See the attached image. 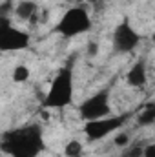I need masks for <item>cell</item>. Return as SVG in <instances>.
<instances>
[{
	"instance_id": "2",
	"label": "cell",
	"mask_w": 155,
	"mask_h": 157,
	"mask_svg": "<svg viewBox=\"0 0 155 157\" xmlns=\"http://www.w3.org/2000/svg\"><path fill=\"white\" fill-rule=\"evenodd\" d=\"M73 101V75L70 68H62L53 78L42 106L44 108H66Z\"/></svg>"
},
{
	"instance_id": "9",
	"label": "cell",
	"mask_w": 155,
	"mask_h": 157,
	"mask_svg": "<svg viewBox=\"0 0 155 157\" xmlns=\"http://www.w3.org/2000/svg\"><path fill=\"white\" fill-rule=\"evenodd\" d=\"M35 11H37V6H35L33 2H29V0L20 2V4L15 7V15H17L18 18H22V20H29V18L35 15Z\"/></svg>"
},
{
	"instance_id": "5",
	"label": "cell",
	"mask_w": 155,
	"mask_h": 157,
	"mask_svg": "<svg viewBox=\"0 0 155 157\" xmlns=\"http://www.w3.org/2000/svg\"><path fill=\"white\" fill-rule=\"evenodd\" d=\"M126 121V115H119V117H104L99 119V121H91V122H86V135L89 141H97V139H102L110 133H113L115 130H119Z\"/></svg>"
},
{
	"instance_id": "4",
	"label": "cell",
	"mask_w": 155,
	"mask_h": 157,
	"mask_svg": "<svg viewBox=\"0 0 155 157\" xmlns=\"http://www.w3.org/2000/svg\"><path fill=\"white\" fill-rule=\"evenodd\" d=\"M110 112H112V108H110V95H108V91H99V93L91 95L80 106V117L86 122L110 117Z\"/></svg>"
},
{
	"instance_id": "8",
	"label": "cell",
	"mask_w": 155,
	"mask_h": 157,
	"mask_svg": "<svg viewBox=\"0 0 155 157\" xmlns=\"http://www.w3.org/2000/svg\"><path fill=\"white\" fill-rule=\"evenodd\" d=\"M126 80H128L130 86H133V88H141V86L146 82V68H144V64H142V62L133 64L131 70H130L128 75H126Z\"/></svg>"
},
{
	"instance_id": "3",
	"label": "cell",
	"mask_w": 155,
	"mask_h": 157,
	"mask_svg": "<svg viewBox=\"0 0 155 157\" xmlns=\"http://www.w3.org/2000/svg\"><path fill=\"white\" fill-rule=\"evenodd\" d=\"M91 28V20H89V15L84 7L75 6L71 9H68L62 18L59 20L57 24V31L66 37V39H71V37H78L86 31H89Z\"/></svg>"
},
{
	"instance_id": "10",
	"label": "cell",
	"mask_w": 155,
	"mask_h": 157,
	"mask_svg": "<svg viewBox=\"0 0 155 157\" xmlns=\"http://www.w3.org/2000/svg\"><path fill=\"white\" fill-rule=\"evenodd\" d=\"M84 154V148L78 141H70L64 148V155L66 157H82Z\"/></svg>"
},
{
	"instance_id": "13",
	"label": "cell",
	"mask_w": 155,
	"mask_h": 157,
	"mask_svg": "<svg viewBox=\"0 0 155 157\" xmlns=\"http://www.w3.org/2000/svg\"><path fill=\"white\" fill-rule=\"evenodd\" d=\"M142 157H155V144H148L144 148V155Z\"/></svg>"
},
{
	"instance_id": "12",
	"label": "cell",
	"mask_w": 155,
	"mask_h": 157,
	"mask_svg": "<svg viewBox=\"0 0 155 157\" xmlns=\"http://www.w3.org/2000/svg\"><path fill=\"white\" fill-rule=\"evenodd\" d=\"M142 155H144V148H131L124 154V157H142Z\"/></svg>"
},
{
	"instance_id": "1",
	"label": "cell",
	"mask_w": 155,
	"mask_h": 157,
	"mask_svg": "<svg viewBox=\"0 0 155 157\" xmlns=\"http://www.w3.org/2000/svg\"><path fill=\"white\" fill-rule=\"evenodd\" d=\"M42 146V133L37 126L20 128L4 139V150L13 157H37Z\"/></svg>"
},
{
	"instance_id": "6",
	"label": "cell",
	"mask_w": 155,
	"mask_h": 157,
	"mask_svg": "<svg viewBox=\"0 0 155 157\" xmlns=\"http://www.w3.org/2000/svg\"><path fill=\"white\" fill-rule=\"evenodd\" d=\"M28 44H29V37H28L24 31H20V29L9 26L7 22L2 24V29H0V48H2L4 51L22 49V48H26Z\"/></svg>"
},
{
	"instance_id": "7",
	"label": "cell",
	"mask_w": 155,
	"mask_h": 157,
	"mask_svg": "<svg viewBox=\"0 0 155 157\" xmlns=\"http://www.w3.org/2000/svg\"><path fill=\"white\" fill-rule=\"evenodd\" d=\"M113 42H115L117 51L126 53V51H131V49L137 48V44H139V35H137V31H135L128 22H122V24L115 29Z\"/></svg>"
},
{
	"instance_id": "11",
	"label": "cell",
	"mask_w": 155,
	"mask_h": 157,
	"mask_svg": "<svg viewBox=\"0 0 155 157\" xmlns=\"http://www.w3.org/2000/svg\"><path fill=\"white\" fill-rule=\"evenodd\" d=\"M26 78H29V70L26 68V66H15V70H13V80L15 82H24Z\"/></svg>"
}]
</instances>
